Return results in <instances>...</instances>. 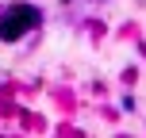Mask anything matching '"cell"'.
Returning <instances> with one entry per match:
<instances>
[{
	"mask_svg": "<svg viewBox=\"0 0 146 138\" xmlns=\"http://www.w3.org/2000/svg\"><path fill=\"white\" fill-rule=\"evenodd\" d=\"M35 23H38V12H35V8L15 4V8H8V15L0 19V38H4V42H15V38H19L23 31H31Z\"/></svg>",
	"mask_w": 146,
	"mask_h": 138,
	"instance_id": "6da1fadb",
	"label": "cell"
}]
</instances>
